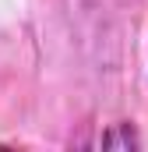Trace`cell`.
<instances>
[{"label":"cell","mask_w":148,"mask_h":152,"mask_svg":"<svg viewBox=\"0 0 148 152\" xmlns=\"http://www.w3.org/2000/svg\"><path fill=\"white\" fill-rule=\"evenodd\" d=\"M92 145H95V149H141V134L134 131V124L120 120V124L106 127Z\"/></svg>","instance_id":"1"}]
</instances>
